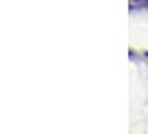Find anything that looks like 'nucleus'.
<instances>
[]
</instances>
